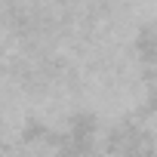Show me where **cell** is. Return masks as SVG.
<instances>
[{
  "label": "cell",
  "mask_w": 157,
  "mask_h": 157,
  "mask_svg": "<svg viewBox=\"0 0 157 157\" xmlns=\"http://www.w3.org/2000/svg\"><path fill=\"white\" fill-rule=\"evenodd\" d=\"M139 129H142V136H145L148 148H151V151H157V108H154V111H148V114L142 117Z\"/></svg>",
  "instance_id": "obj_1"
}]
</instances>
